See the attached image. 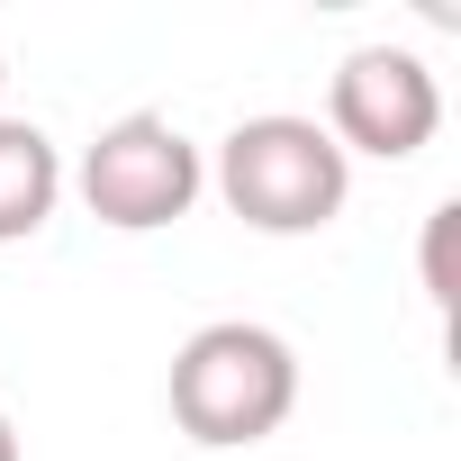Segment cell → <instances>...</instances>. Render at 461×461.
<instances>
[{"instance_id":"obj_2","label":"cell","mask_w":461,"mask_h":461,"mask_svg":"<svg viewBox=\"0 0 461 461\" xmlns=\"http://www.w3.org/2000/svg\"><path fill=\"white\" fill-rule=\"evenodd\" d=\"M217 199L236 208L254 236H317V226L344 217L353 199V163L344 145L317 127V118H290V109H263V118H236L217 145Z\"/></svg>"},{"instance_id":"obj_1","label":"cell","mask_w":461,"mask_h":461,"mask_svg":"<svg viewBox=\"0 0 461 461\" xmlns=\"http://www.w3.org/2000/svg\"><path fill=\"white\" fill-rule=\"evenodd\" d=\"M290 407H299V353L254 317H217L172 353V425L199 452H245L281 434Z\"/></svg>"},{"instance_id":"obj_5","label":"cell","mask_w":461,"mask_h":461,"mask_svg":"<svg viewBox=\"0 0 461 461\" xmlns=\"http://www.w3.org/2000/svg\"><path fill=\"white\" fill-rule=\"evenodd\" d=\"M64 199V154L46 127L28 118H0V245H28L37 226L55 217Z\"/></svg>"},{"instance_id":"obj_4","label":"cell","mask_w":461,"mask_h":461,"mask_svg":"<svg viewBox=\"0 0 461 461\" xmlns=\"http://www.w3.org/2000/svg\"><path fill=\"white\" fill-rule=\"evenodd\" d=\"M434 127H443V91H434L425 55H407V46H353L335 64V82H326V136L344 145V163L353 154L407 163V154L434 145Z\"/></svg>"},{"instance_id":"obj_3","label":"cell","mask_w":461,"mask_h":461,"mask_svg":"<svg viewBox=\"0 0 461 461\" xmlns=\"http://www.w3.org/2000/svg\"><path fill=\"white\" fill-rule=\"evenodd\" d=\"M73 181H82V208L100 226H118V236H154V226L190 217V199L208 190V163H199V145L172 118L127 109V118H109L91 136V154H82Z\"/></svg>"},{"instance_id":"obj_8","label":"cell","mask_w":461,"mask_h":461,"mask_svg":"<svg viewBox=\"0 0 461 461\" xmlns=\"http://www.w3.org/2000/svg\"><path fill=\"white\" fill-rule=\"evenodd\" d=\"M0 82H10V55H0Z\"/></svg>"},{"instance_id":"obj_7","label":"cell","mask_w":461,"mask_h":461,"mask_svg":"<svg viewBox=\"0 0 461 461\" xmlns=\"http://www.w3.org/2000/svg\"><path fill=\"white\" fill-rule=\"evenodd\" d=\"M0 461H19V425L10 416H0Z\"/></svg>"},{"instance_id":"obj_6","label":"cell","mask_w":461,"mask_h":461,"mask_svg":"<svg viewBox=\"0 0 461 461\" xmlns=\"http://www.w3.org/2000/svg\"><path fill=\"white\" fill-rule=\"evenodd\" d=\"M452 217H461V208H434V226H425V290H434V308L452 299V263H443V245H452Z\"/></svg>"}]
</instances>
